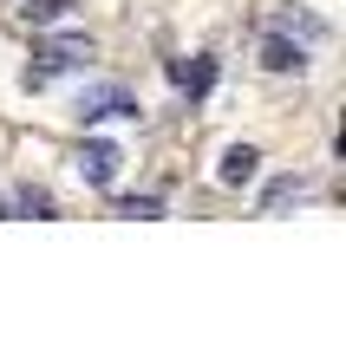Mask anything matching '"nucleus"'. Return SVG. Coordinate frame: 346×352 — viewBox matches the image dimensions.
Returning a JSON list of instances; mask_svg holds the SVG:
<instances>
[{"label":"nucleus","instance_id":"3","mask_svg":"<svg viewBox=\"0 0 346 352\" xmlns=\"http://www.w3.org/2000/svg\"><path fill=\"white\" fill-rule=\"evenodd\" d=\"M261 65H268V72H301V65H307V46H301V39L268 33V39H261Z\"/></svg>","mask_w":346,"mask_h":352},{"label":"nucleus","instance_id":"9","mask_svg":"<svg viewBox=\"0 0 346 352\" xmlns=\"http://www.w3.org/2000/svg\"><path fill=\"white\" fill-rule=\"evenodd\" d=\"M118 215H131V222H157L164 202H157V196H125V202H118Z\"/></svg>","mask_w":346,"mask_h":352},{"label":"nucleus","instance_id":"8","mask_svg":"<svg viewBox=\"0 0 346 352\" xmlns=\"http://www.w3.org/2000/svg\"><path fill=\"white\" fill-rule=\"evenodd\" d=\"M20 13H26L33 26H59L65 13H72V0H20Z\"/></svg>","mask_w":346,"mask_h":352},{"label":"nucleus","instance_id":"6","mask_svg":"<svg viewBox=\"0 0 346 352\" xmlns=\"http://www.w3.org/2000/svg\"><path fill=\"white\" fill-rule=\"evenodd\" d=\"M170 72H177V85L190 91V98H203V91L216 85V65H209V59H196V65H170Z\"/></svg>","mask_w":346,"mask_h":352},{"label":"nucleus","instance_id":"7","mask_svg":"<svg viewBox=\"0 0 346 352\" xmlns=\"http://www.w3.org/2000/svg\"><path fill=\"white\" fill-rule=\"evenodd\" d=\"M307 189H314V183H307V176H281V183H274V189H268V202H261V209H268V215H281V209H288V202H301V196H307Z\"/></svg>","mask_w":346,"mask_h":352},{"label":"nucleus","instance_id":"4","mask_svg":"<svg viewBox=\"0 0 346 352\" xmlns=\"http://www.w3.org/2000/svg\"><path fill=\"white\" fill-rule=\"evenodd\" d=\"M255 170H261V157L248 151V144H229V151H222V164H216V176L229 189H242V183H255Z\"/></svg>","mask_w":346,"mask_h":352},{"label":"nucleus","instance_id":"2","mask_svg":"<svg viewBox=\"0 0 346 352\" xmlns=\"http://www.w3.org/2000/svg\"><path fill=\"white\" fill-rule=\"evenodd\" d=\"M118 164H125V157H118V144H85L78 176H85L91 189H111V183H118Z\"/></svg>","mask_w":346,"mask_h":352},{"label":"nucleus","instance_id":"10","mask_svg":"<svg viewBox=\"0 0 346 352\" xmlns=\"http://www.w3.org/2000/svg\"><path fill=\"white\" fill-rule=\"evenodd\" d=\"M20 209H26V215H52V196H46V189H33V183H26V189H20Z\"/></svg>","mask_w":346,"mask_h":352},{"label":"nucleus","instance_id":"5","mask_svg":"<svg viewBox=\"0 0 346 352\" xmlns=\"http://www.w3.org/2000/svg\"><path fill=\"white\" fill-rule=\"evenodd\" d=\"M78 111H85V118H138V104H131L118 85H105V91H85V98H78Z\"/></svg>","mask_w":346,"mask_h":352},{"label":"nucleus","instance_id":"1","mask_svg":"<svg viewBox=\"0 0 346 352\" xmlns=\"http://www.w3.org/2000/svg\"><path fill=\"white\" fill-rule=\"evenodd\" d=\"M39 72H26V85H46V72H65V65H78V59H91V39L85 33H59V39H46L39 46Z\"/></svg>","mask_w":346,"mask_h":352}]
</instances>
